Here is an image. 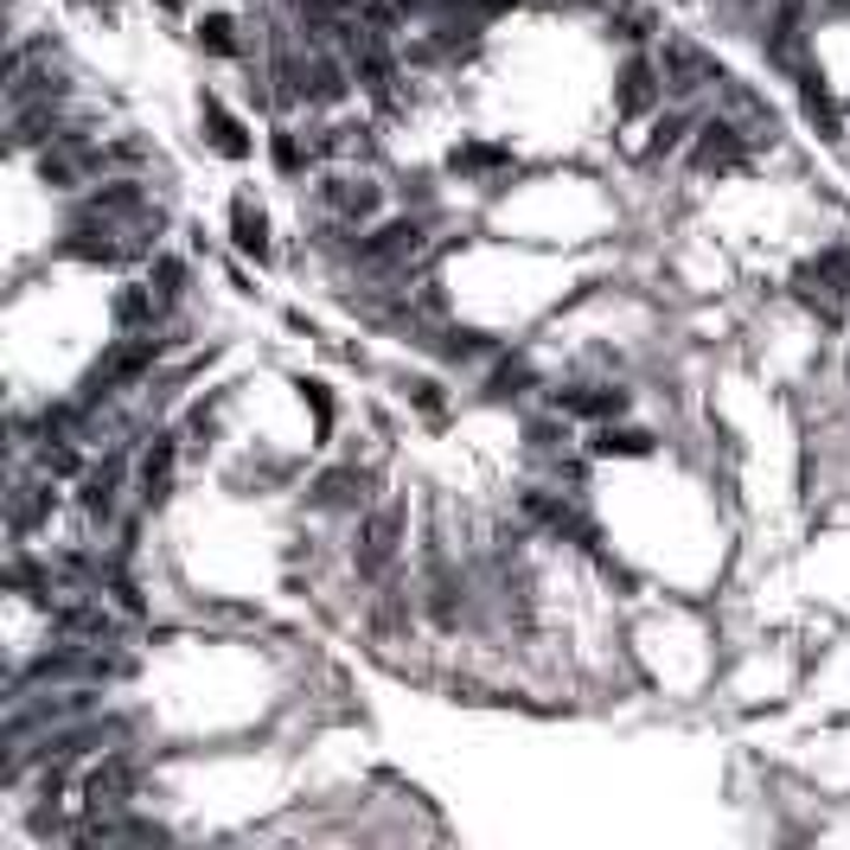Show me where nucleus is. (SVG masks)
Returning <instances> with one entry per match:
<instances>
[{
	"label": "nucleus",
	"mask_w": 850,
	"mask_h": 850,
	"mask_svg": "<svg viewBox=\"0 0 850 850\" xmlns=\"http://www.w3.org/2000/svg\"><path fill=\"white\" fill-rule=\"evenodd\" d=\"M397 537H404V506H377V512L359 524V544H352V563L365 569V576H377L390 556H397Z\"/></svg>",
	"instance_id": "f257e3e1"
},
{
	"label": "nucleus",
	"mask_w": 850,
	"mask_h": 850,
	"mask_svg": "<svg viewBox=\"0 0 850 850\" xmlns=\"http://www.w3.org/2000/svg\"><path fill=\"white\" fill-rule=\"evenodd\" d=\"M154 365V339H128V345H115L103 365L90 371V384H83V397H110L115 384H128V377H141Z\"/></svg>",
	"instance_id": "f03ea898"
},
{
	"label": "nucleus",
	"mask_w": 850,
	"mask_h": 850,
	"mask_svg": "<svg viewBox=\"0 0 850 850\" xmlns=\"http://www.w3.org/2000/svg\"><path fill=\"white\" fill-rule=\"evenodd\" d=\"M703 83H723L716 58H703L698 45L671 38V45H666V90H671V97H691V90H703Z\"/></svg>",
	"instance_id": "7ed1b4c3"
},
{
	"label": "nucleus",
	"mask_w": 850,
	"mask_h": 850,
	"mask_svg": "<svg viewBox=\"0 0 850 850\" xmlns=\"http://www.w3.org/2000/svg\"><path fill=\"white\" fill-rule=\"evenodd\" d=\"M128 793H135V761H103L97 774L83 780V806L90 813H115V806H128Z\"/></svg>",
	"instance_id": "20e7f679"
},
{
	"label": "nucleus",
	"mask_w": 850,
	"mask_h": 850,
	"mask_svg": "<svg viewBox=\"0 0 850 850\" xmlns=\"http://www.w3.org/2000/svg\"><path fill=\"white\" fill-rule=\"evenodd\" d=\"M741 148H748V135H741L736 122H710L703 128V141H698V167L710 173V167H736Z\"/></svg>",
	"instance_id": "39448f33"
},
{
	"label": "nucleus",
	"mask_w": 850,
	"mask_h": 850,
	"mask_svg": "<svg viewBox=\"0 0 850 850\" xmlns=\"http://www.w3.org/2000/svg\"><path fill=\"white\" fill-rule=\"evenodd\" d=\"M659 90H666V83L653 77V65H646V58H633L627 71H621V110H627V115H646L653 103H659Z\"/></svg>",
	"instance_id": "423d86ee"
},
{
	"label": "nucleus",
	"mask_w": 850,
	"mask_h": 850,
	"mask_svg": "<svg viewBox=\"0 0 850 850\" xmlns=\"http://www.w3.org/2000/svg\"><path fill=\"white\" fill-rule=\"evenodd\" d=\"M230 237H237V250H250V257H269V224L250 199H237L230 205Z\"/></svg>",
	"instance_id": "0eeeda50"
},
{
	"label": "nucleus",
	"mask_w": 850,
	"mask_h": 850,
	"mask_svg": "<svg viewBox=\"0 0 850 850\" xmlns=\"http://www.w3.org/2000/svg\"><path fill=\"white\" fill-rule=\"evenodd\" d=\"M416 243H422L416 224H390V230H377V237L365 243V262H397V257H409Z\"/></svg>",
	"instance_id": "6e6552de"
},
{
	"label": "nucleus",
	"mask_w": 850,
	"mask_h": 850,
	"mask_svg": "<svg viewBox=\"0 0 850 850\" xmlns=\"http://www.w3.org/2000/svg\"><path fill=\"white\" fill-rule=\"evenodd\" d=\"M556 404L569 409V416H621L627 397L621 390H556Z\"/></svg>",
	"instance_id": "1a4fd4ad"
},
{
	"label": "nucleus",
	"mask_w": 850,
	"mask_h": 850,
	"mask_svg": "<svg viewBox=\"0 0 850 850\" xmlns=\"http://www.w3.org/2000/svg\"><path fill=\"white\" fill-rule=\"evenodd\" d=\"M205 128H212V148H218V154H230V160H243V154H250L243 128H237V122H230L218 103H205Z\"/></svg>",
	"instance_id": "9d476101"
},
{
	"label": "nucleus",
	"mask_w": 850,
	"mask_h": 850,
	"mask_svg": "<svg viewBox=\"0 0 850 850\" xmlns=\"http://www.w3.org/2000/svg\"><path fill=\"white\" fill-rule=\"evenodd\" d=\"M327 205H333V212H359V218H365L371 205H377V185H365V180H333V185H327Z\"/></svg>",
	"instance_id": "9b49d317"
},
{
	"label": "nucleus",
	"mask_w": 850,
	"mask_h": 850,
	"mask_svg": "<svg viewBox=\"0 0 850 850\" xmlns=\"http://www.w3.org/2000/svg\"><path fill=\"white\" fill-rule=\"evenodd\" d=\"M594 454H653V435L646 429H601Z\"/></svg>",
	"instance_id": "f8f14e48"
},
{
	"label": "nucleus",
	"mask_w": 850,
	"mask_h": 850,
	"mask_svg": "<svg viewBox=\"0 0 850 850\" xmlns=\"http://www.w3.org/2000/svg\"><path fill=\"white\" fill-rule=\"evenodd\" d=\"M167 474H173V442H154V454L141 461V480H148V499L167 492Z\"/></svg>",
	"instance_id": "ddd939ff"
},
{
	"label": "nucleus",
	"mask_w": 850,
	"mask_h": 850,
	"mask_svg": "<svg viewBox=\"0 0 850 850\" xmlns=\"http://www.w3.org/2000/svg\"><path fill=\"white\" fill-rule=\"evenodd\" d=\"M148 314H154V295H148V288H128V295H115V320H122V327H141Z\"/></svg>",
	"instance_id": "4468645a"
},
{
	"label": "nucleus",
	"mask_w": 850,
	"mask_h": 850,
	"mask_svg": "<svg viewBox=\"0 0 850 850\" xmlns=\"http://www.w3.org/2000/svg\"><path fill=\"white\" fill-rule=\"evenodd\" d=\"M352 474H327V480L314 486V506H345V499H352Z\"/></svg>",
	"instance_id": "2eb2a0df"
},
{
	"label": "nucleus",
	"mask_w": 850,
	"mask_h": 850,
	"mask_svg": "<svg viewBox=\"0 0 850 850\" xmlns=\"http://www.w3.org/2000/svg\"><path fill=\"white\" fill-rule=\"evenodd\" d=\"M199 38H205L212 52H237V38H230V20H224V13H212V20L199 26Z\"/></svg>",
	"instance_id": "dca6fc26"
},
{
	"label": "nucleus",
	"mask_w": 850,
	"mask_h": 850,
	"mask_svg": "<svg viewBox=\"0 0 850 850\" xmlns=\"http://www.w3.org/2000/svg\"><path fill=\"white\" fill-rule=\"evenodd\" d=\"M45 499H52V492H38V486H26V499H20V506H13V524H20V531H26V524H33L38 512H45Z\"/></svg>",
	"instance_id": "f3484780"
},
{
	"label": "nucleus",
	"mask_w": 850,
	"mask_h": 850,
	"mask_svg": "<svg viewBox=\"0 0 850 850\" xmlns=\"http://www.w3.org/2000/svg\"><path fill=\"white\" fill-rule=\"evenodd\" d=\"M492 160H506L499 148H461L454 154V167H492Z\"/></svg>",
	"instance_id": "a211bd4d"
},
{
	"label": "nucleus",
	"mask_w": 850,
	"mask_h": 850,
	"mask_svg": "<svg viewBox=\"0 0 850 850\" xmlns=\"http://www.w3.org/2000/svg\"><path fill=\"white\" fill-rule=\"evenodd\" d=\"M45 467H52V474H77V454L71 447H45Z\"/></svg>",
	"instance_id": "6ab92c4d"
},
{
	"label": "nucleus",
	"mask_w": 850,
	"mask_h": 850,
	"mask_svg": "<svg viewBox=\"0 0 850 850\" xmlns=\"http://www.w3.org/2000/svg\"><path fill=\"white\" fill-rule=\"evenodd\" d=\"M167 7H185V0H167Z\"/></svg>",
	"instance_id": "aec40b11"
},
{
	"label": "nucleus",
	"mask_w": 850,
	"mask_h": 850,
	"mask_svg": "<svg viewBox=\"0 0 850 850\" xmlns=\"http://www.w3.org/2000/svg\"><path fill=\"white\" fill-rule=\"evenodd\" d=\"M736 7H755V0H736Z\"/></svg>",
	"instance_id": "412c9836"
}]
</instances>
